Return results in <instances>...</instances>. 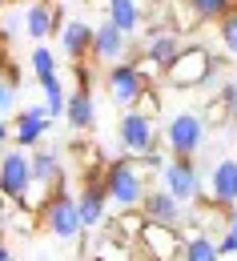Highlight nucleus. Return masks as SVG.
Returning a JSON list of instances; mask_svg holds the SVG:
<instances>
[{"mask_svg": "<svg viewBox=\"0 0 237 261\" xmlns=\"http://www.w3.org/2000/svg\"><path fill=\"white\" fill-rule=\"evenodd\" d=\"M104 189H109V205L113 209H133L149 193V177L137 165V157H117L104 165Z\"/></svg>", "mask_w": 237, "mask_h": 261, "instance_id": "1", "label": "nucleus"}, {"mask_svg": "<svg viewBox=\"0 0 237 261\" xmlns=\"http://www.w3.org/2000/svg\"><path fill=\"white\" fill-rule=\"evenodd\" d=\"M213 53L205 44H185L181 57L165 65V85L169 89H181V93H193V89H205L213 81Z\"/></svg>", "mask_w": 237, "mask_h": 261, "instance_id": "2", "label": "nucleus"}, {"mask_svg": "<svg viewBox=\"0 0 237 261\" xmlns=\"http://www.w3.org/2000/svg\"><path fill=\"white\" fill-rule=\"evenodd\" d=\"M40 225L44 233H52L57 241H81L85 233V221H81V205H76V193H68L65 185L48 197L44 213H40Z\"/></svg>", "mask_w": 237, "mask_h": 261, "instance_id": "3", "label": "nucleus"}, {"mask_svg": "<svg viewBox=\"0 0 237 261\" xmlns=\"http://www.w3.org/2000/svg\"><path fill=\"white\" fill-rule=\"evenodd\" d=\"M205 121L201 113H177V117H169V125H165V145H169L173 157H197L205 145Z\"/></svg>", "mask_w": 237, "mask_h": 261, "instance_id": "4", "label": "nucleus"}, {"mask_svg": "<svg viewBox=\"0 0 237 261\" xmlns=\"http://www.w3.org/2000/svg\"><path fill=\"white\" fill-rule=\"evenodd\" d=\"M117 141H121L125 157H141V153H149V149L161 141V133H157V121H149V117H141L133 109H125L121 121H117Z\"/></svg>", "mask_w": 237, "mask_h": 261, "instance_id": "5", "label": "nucleus"}, {"mask_svg": "<svg viewBox=\"0 0 237 261\" xmlns=\"http://www.w3.org/2000/svg\"><path fill=\"white\" fill-rule=\"evenodd\" d=\"M161 185H165L181 205H193V201L201 197V189H205L193 157H169V165L161 169Z\"/></svg>", "mask_w": 237, "mask_h": 261, "instance_id": "6", "label": "nucleus"}, {"mask_svg": "<svg viewBox=\"0 0 237 261\" xmlns=\"http://www.w3.org/2000/svg\"><path fill=\"white\" fill-rule=\"evenodd\" d=\"M29 185H33V157H29V149H20V145L4 149L0 153V189L20 205Z\"/></svg>", "mask_w": 237, "mask_h": 261, "instance_id": "7", "label": "nucleus"}, {"mask_svg": "<svg viewBox=\"0 0 237 261\" xmlns=\"http://www.w3.org/2000/svg\"><path fill=\"white\" fill-rule=\"evenodd\" d=\"M76 205H81V221H85V233L89 229H101L104 217H109V189H104V169L101 173H85V185L76 193Z\"/></svg>", "mask_w": 237, "mask_h": 261, "instance_id": "8", "label": "nucleus"}, {"mask_svg": "<svg viewBox=\"0 0 237 261\" xmlns=\"http://www.w3.org/2000/svg\"><path fill=\"white\" fill-rule=\"evenodd\" d=\"M8 129H12V145H20V149L33 153L36 145L44 141V133L52 129V117H48L44 105H24V109L8 121Z\"/></svg>", "mask_w": 237, "mask_h": 261, "instance_id": "9", "label": "nucleus"}, {"mask_svg": "<svg viewBox=\"0 0 237 261\" xmlns=\"http://www.w3.org/2000/svg\"><path fill=\"white\" fill-rule=\"evenodd\" d=\"M141 253H153L161 261H181L185 253V237H181V225H161V221H149L141 241H137Z\"/></svg>", "mask_w": 237, "mask_h": 261, "instance_id": "10", "label": "nucleus"}, {"mask_svg": "<svg viewBox=\"0 0 237 261\" xmlns=\"http://www.w3.org/2000/svg\"><path fill=\"white\" fill-rule=\"evenodd\" d=\"M145 85L149 81L133 68V61H117L113 68H104V89H109L113 105H121V109H133V100L141 97Z\"/></svg>", "mask_w": 237, "mask_h": 261, "instance_id": "11", "label": "nucleus"}, {"mask_svg": "<svg viewBox=\"0 0 237 261\" xmlns=\"http://www.w3.org/2000/svg\"><path fill=\"white\" fill-rule=\"evenodd\" d=\"M129 33H121L113 20H101L97 24V36H93V53H89V61L101 68H113L117 61H125L129 57Z\"/></svg>", "mask_w": 237, "mask_h": 261, "instance_id": "12", "label": "nucleus"}, {"mask_svg": "<svg viewBox=\"0 0 237 261\" xmlns=\"http://www.w3.org/2000/svg\"><path fill=\"white\" fill-rule=\"evenodd\" d=\"M93 36H97V24H89V20H81V16H72L65 20V29H61V57H65L68 65H76V61H85L89 53H93Z\"/></svg>", "mask_w": 237, "mask_h": 261, "instance_id": "13", "label": "nucleus"}, {"mask_svg": "<svg viewBox=\"0 0 237 261\" xmlns=\"http://www.w3.org/2000/svg\"><path fill=\"white\" fill-rule=\"evenodd\" d=\"M61 20H57V4L52 0H29L24 8V33L33 36L36 44H44L48 36H61Z\"/></svg>", "mask_w": 237, "mask_h": 261, "instance_id": "14", "label": "nucleus"}, {"mask_svg": "<svg viewBox=\"0 0 237 261\" xmlns=\"http://www.w3.org/2000/svg\"><path fill=\"white\" fill-rule=\"evenodd\" d=\"M201 197L217 201V205H237V161L233 157H221L209 173V185L201 189Z\"/></svg>", "mask_w": 237, "mask_h": 261, "instance_id": "15", "label": "nucleus"}, {"mask_svg": "<svg viewBox=\"0 0 237 261\" xmlns=\"http://www.w3.org/2000/svg\"><path fill=\"white\" fill-rule=\"evenodd\" d=\"M141 209H145V217H149V221H161V225H181L189 205H181V201H177V197L161 185V189H149V193H145Z\"/></svg>", "mask_w": 237, "mask_h": 261, "instance_id": "16", "label": "nucleus"}, {"mask_svg": "<svg viewBox=\"0 0 237 261\" xmlns=\"http://www.w3.org/2000/svg\"><path fill=\"white\" fill-rule=\"evenodd\" d=\"M145 225H149L145 209H141V205H133V209H117V217H104L101 233L117 237V241H129V245H137V241H141V233H145Z\"/></svg>", "mask_w": 237, "mask_h": 261, "instance_id": "17", "label": "nucleus"}, {"mask_svg": "<svg viewBox=\"0 0 237 261\" xmlns=\"http://www.w3.org/2000/svg\"><path fill=\"white\" fill-rule=\"evenodd\" d=\"M65 121L72 133H93L97 125V100H93V89H68V109Z\"/></svg>", "mask_w": 237, "mask_h": 261, "instance_id": "18", "label": "nucleus"}, {"mask_svg": "<svg viewBox=\"0 0 237 261\" xmlns=\"http://www.w3.org/2000/svg\"><path fill=\"white\" fill-rule=\"evenodd\" d=\"M33 185H44V189H61L65 185V165L52 149H33Z\"/></svg>", "mask_w": 237, "mask_h": 261, "instance_id": "19", "label": "nucleus"}, {"mask_svg": "<svg viewBox=\"0 0 237 261\" xmlns=\"http://www.w3.org/2000/svg\"><path fill=\"white\" fill-rule=\"evenodd\" d=\"M189 40L177 33V29H165L161 36H153V40H141V53H149L153 61H161V65H173L177 57H181V48H185Z\"/></svg>", "mask_w": 237, "mask_h": 261, "instance_id": "20", "label": "nucleus"}, {"mask_svg": "<svg viewBox=\"0 0 237 261\" xmlns=\"http://www.w3.org/2000/svg\"><path fill=\"white\" fill-rule=\"evenodd\" d=\"M104 20H113L121 33H141V4L137 0H109L104 4Z\"/></svg>", "mask_w": 237, "mask_h": 261, "instance_id": "21", "label": "nucleus"}, {"mask_svg": "<svg viewBox=\"0 0 237 261\" xmlns=\"http://www.w3.org/2000/svg\"><path fill=\"white\" fill-rule=\"evenodd\" d=\"M133 249H137V245H129V241H117V237L101 233V237L93 241L89 257H93V261H137V253H133Z\"/></svg>", "mask_w": 237, "mask_h": 261, "instance_id": "22", "label": "nucleus"}, {"mask_svg": "<svg viewBox=\"0 0 237 261\" xmlns=\"http://www.w3.org/2000/svg\"><path fill=\"white\" fill-rule=\"evenodd\" d=\"M40 93H44V109H48V117L57 121V117H65V109H68V89H65V81H61V72L57 76H44L40 81Z\"/></svg>", "mask_w": 237, "mask_h": 261, "instance_id": "23", "label": "nucleus"}, {"mask_svg": "<svg viewBox=\"0 0 237 261\" xmlns=\"http://www.w3.org/2000/svg\"><path fill=\"white\" fill-rule=\"evenodd\" d=\"M201 121H205V129H209V133L225 129V125H237V121H233V109H229V100L221 97V93H213V97L201 105Z\"/></svg>", "mask_w": 237, "mask_h": 261, "instance_id": "24", "label": "nucleus"}, {"mask_svg": "<svg viewBox=\"0 0 237 261\" xmlns=\"http://www.w3.org/2000/svg\"><path fill=\"white\" fill-rule=\"evenodd\" d=\"M181 261H221L217 237H213V233H197V237H189V241H185Z\"/></svg>", "mask_w": 237, "mask_h": 261, "instance_id": "25", "label": "nucleus"}, {"mask_svg": "<svg viewBox=\"0 0 237 261\" xmlns=\"http://www.w3.org/2000/svg\"><path fill=\"white\" fill-rule=\"evenodd\" d=\"M169 16H173V29H177L181 36L197 33V29L205 24V20H201V12H197V8L189 4V0H173V4H169Z\"/></svg>", "mask_w": 237, "mask_h": 261, "instance_id": "26", "label": "nucleus"}, {"mask_svg": "<svg viewBox=\"0 0 237 261\" xmlns=\"http://www.w3.org/2000/svg\"><path fill=\"white\" fill-rule=\"evenodd\" d=\"M133 113L149 117V121H161V113H165V93H161L157 85H145V89H141V97L133 100Z\"/></svg>", "mask_w": 237, "mask_h": 261, "instance_id": "27", "label": "nucleus"}, {"mask_svg": "<svg viewBox=\"0 0 237 261\" xmlns=\"http://www.w3.org/2000/svg\"><path fill=\"white\" fill-rule=\"evenodd\" d=\"M29 61H33V76H36V85H40L44 76H57V72H61V61L52 57V48H48V44H36Z\"/></svg>", "mask_w": 237, "mask_h": 261, "instance_id": "28", "label": "nucleus"}, {"mask_svg": "<svg viewBox=\"0 0 237 261\" xmlns=\"http://www.w3.org/2000/svg\"><path fill=\"white\" fill-rule=\"evenodd\" d=\"M169 157H173V153H169V145H165V137H161L149 153H141V157H137V165L145 169V177H153V173H161V169L169 165Z\"/></svg>", "mask_w": 237, "mask_h": 261, "instance_id": "29", "label": "nucleus"}, {"mask_svg": "<svg viewBox=\"0 0 237 261\" xmlns=\"http://www.w3.org/2000/svg\"><path fill=\"white\" fill-rule=\"evenodd\" d=\"M8 229H12V233H20V237H33L36 229H44V225H40V213L20 209V205H16V209L8 213Z\"/></svg>", "mask_w": 237, "mask_h": 261, "instance_id": "30", "label": "nucleus"}, {"mask_svg": "<svg viewBox=\"0 0 237 261\" xmlns=\"http://www.w3.org/2000/svg\"><path fill=\"white\" fill-rule=\"evenodd\" d=\"M217 36H221V48L237 57V8H229L221 20H217Z\"/></svg>", "mask_w": 237, "mask_h": 261, "instance_id": "31", "label": "nucleus"}, {"mask_svg": "<svg viewBox=\"0 0 237 261\" xmlns=\"http://www.w3.org/2000/svg\"><path fill=\"white\" fill-rule=\"evenodd\" d=\"M16 93H20V85H16V81H8V76H0V117H16V113H20Z\"/></svg>", "mask_w": 237, "mask_h": 261, "instance_id": "32", "label": "nucleus"}, {"mask_svg": "<svg viewBox=\"0 0 237 261\" xmlns=\"http://www.w3.org/2000/svg\"><path fill=\"white\" fill-rule=\"evenodd\" d=\"M189 4H193V8L201 12V20H205V24H217V20H221V16H225V12L233 8V0H189Z\"/></svg>", "mask_w": 237, "mask_h": 261, "instance_id": "33", "label": "nucleus"}, {"mask_svg": "<svg viewBox=\"0 0 237 261\" xmlns=\"http://www.w3.org/2000/svg\"><path fill=\"white\" fill-rule=\"evenodd\" d=\"M57 193V189H44V185H29L24 197H20V209H33V213H44V205H48V197Z\"/></svg>", "mask_w": 237, "mask_h": 261, "instance_id": "34", "label": "nucleus"}, {"mask_svg": "<svg viewBox=\"0 0 237 261\" xmlns=\"http://www.w3.org/2000/svg\"><path fill=\"white\" fill-rule=\"evenodd\" d=\"M217 93L229 100V109H233V121H237V81H225V85H217Z\"/></svg>", "mask_w": 237, "mask_h": 261, "instance_id": "35", "label": "nucleus"}, {"mask_svg": "<svg viewBox=\"0 0 237 261\" xmlns=\"http://www.w3.org/2000/svg\"><path fill=\"white\" fill-rule=\"evenodd\" d=\"M217 249H221V253H237V233L233 229H225V233L217 237Z\"/></svg>", "mask_w": 237, "mask_h": 261, "instance_id": "36", "label": "nucleus"}, {"mask_svg": "<svg viewBox=\"0 0 237 261\" xmlns=\"http://www.w3.org/2000/svg\"><path fill=\"white\" fill-rule=\"evenodd\" d=\"M8 141H12V129H8V121L0 117V145H8Z\"/></svg>", "mask_w": 237, "mask_h": 261, "instance_id": "37", "label": "nucleus"}, {"mask_svg": "<svg viewBox=\"0 0 237 261\" xmlns=\"http://www.w3.org/2000/svg\"><path fill=\"white\" fill-rule=\"evenodd\" d=\"M229 229L237 233V205H229Z\"/></svg>", "mask_w": 237, "mask_h": 261, "instance_id": "38", "label": "nucleus"}, {"mask_svg": "<svg viewBox=\"0 0 237 261\" xmlns=\"http://www.w3.org/2000/svg\"><path fill=\"white\" fill-rule=\"evenodd\" d=\"M0 261H12V249H8L4 241H0Z\"/></svg>", "mask_w": 237, "mask_h": 261, "instance_id": "39", "label": "nucleus"}, {"mask_svg": "<svg viewBox=\"0 0 237 261\" xmlns=\"http://www.w3.org/2000/svg\"><path fill=\"white\" fill-rule=\"evenodd\" d=\"M137 261H161V257H153V253H137Z\"/></svg>", "mask_w": 237, "mask_h": 261, "instance_id": "40", "label": "nucleus"}, {"mask_svg": "<svg viewBox=\"0 0 237 261\" xmlns=\"http://www.w3.org/2000/svg\"><path fill=\"white\" fill-rule=\"evenodd\" d=\"M4 225H8V217H4V213H0V229H4Z\"/></svg>", "mask_w": 237, "mask_h": 261, "instance_id": "41", "label": "nucleus"}, {"mask_svg": "<svg viewBox=\"0 0 237 261\" xmlns=\"http://www.w3.org/2000/svg\"><path fill=\"white\" fill-rule=\"evenodd\" d=\"M4 4H12V0H0V8H4Z\"/></svg>", "mask_w": 237, "mask_h": 261, "instance_id": "42", "label": "nucleus"}, {"mask_svg": "<svg viewBox=\"0 0 237 261\" xmlns=\"http://www.w3.org/2000/svg\"><path fill=\"white\" fill-rule=\"evenodd\" d=\"M157 4H173V0H157Z\"/></svg>", "mask_w": 237, "mask_h": 261, "instance_id": "43", "label": "nucleus"}, {"mask_svg": "<svg viewBox=\"0 0 237 261\" xmlns=\"http://www.w3.org/2000/svg\"><path fill=\"white\" fill-rule=\"evenodd\" d=\"M12 4H16V0H12Z\"/></svg>", "mask_w": 237, "mask_h": 261, "instance_id": "44", "label": "nucleus"}]
</instances>
